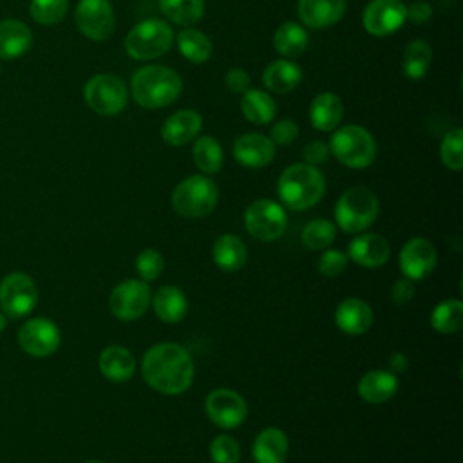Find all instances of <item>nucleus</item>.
Wrapping results in <instances>:
<instances>
[{
  "mask_svg": "<svg viewBox=\"0 0 463 463\" xmlns=\"http://www.w3.org/2000/svg\"><path fill=\"white\" fill-rule=\"evenodd\" d=\"M141 374L154 391L181 394L194 382V360L183 345L161 342L143 354Z\"/></svg>",
  "mask_w": 463,
  "mask_h": 463,
  "instance_id": "obj_1",
  "label": "nucleus"
},
{
  "mask_svg": "<svg viewBox=\"0 0 463 463\" xmlns=\"http://www.w3.org/2000/svg\"><path fill=\"white\" fill-rule=\"evenodd\" d=\"M224 154L221 143L212 136H201L194 145V163L203 174H217L222 166Z\"/></svg>",
  "mask_w": 463,
  "mask_h": 463,
  "instance_id": "obj_36",
  "label": "nucleus"
},
{
  "mask_svg": "<svg viewBox=\"0 0 463 463\" xmlns=\"http://www.w3.org/2000/svg\"><path fill=\"white\" fill-rule=\"evenodd\" d=\"M83 96L96 114L116 116L128 101V89L116 74H96L85 83Z\"/></svg>",
  "mask_w": 463,
  "mask_h": 463,
  "instance_id": "obj_8",
  "label": "nucleus"
},
{
  "mask_svg": "<svg viewBox=\"0 0 463 463\" xmlns=\"http://www.w3.org/2000/svg\"><path fill=\"white\" fill-rule=\"evenodd\" d=\"M335 235H336V230H335V224L331 221L313 219L304 226L300 239H302V244L307 250L320 251V250H326L333 244Z\"/></svg>",
  "mask_w": 463,
  "mask_h": 463,
  "instance_id": "obj_37",
  "label": "nucleus"
},
{
  "mask_svg": "<svg viewBox=\"0 0 463 463\" xmlns=\"http://www.w3.org/2000/svg\"><path fill=\"white\" fill-rule=\"evenodd\" d=\"M432 14V7L430 4L423 2V0H418V2H412L409 7H407V18L412 20L414 24H423L430 18Z\"/></svg>",
  "mask_w": 463,
  "mask_h": 463,
  "instance_id": "obj_47",
  "label": "nucleus"
},
{
  "mask_svg": "<svg viewBox=\"0 0 463 463\" xmlns=\"http://www.w3.org/2000/svg\"><path fill=\"white\" fill-rule=\"evenodd\" d=\"M326 181L322 172L307 163H295L282 170L277 181L280 203L295 212L313 208L324 195Z\"/></svg>",
  "mask_w": 463,
  "mask_h": 463,
  "instance_id": "obj_2",
  "label": "nucleus"
},
{
  "mask_svg": "<svg viewBox=\"0 0 463 463\" xmlns=\"http://www.w3.org/2000/svg\"><path fill=\"white\" fill-rule=\"evenodd\" d=\"M33 43L31 29L20 20L0 22V58L14 60L24 56Z\"/></svg>",
  "mask_w": 463,
  "mask_h": 463,
  "instance_id": "obj_27",
  "label": "nucleus"
},
{
  "mask_svg": "<svg viewBox=\"0 0 463 463\" xmlns=\"http://www.w3.org/2000/svg\"><path fill=\"white\" fill-rule=\"evenodd\" d=\"M210 458L213 463H239L241 445L228 434H217L210 443Z\"/></svg>",
  "mask_w": 463,
  "mask_h": 463,
  "instance_id": "obj_40",
  "label": "nucleus"
},
{
  "mask_svg": "<svg viewBox=\"0 0 463 463\" xmlns=\"http://www.w3.org/2000/svg\"><path fill=\"white\" fill-rule=\"evenodd\" d=\"M150 300L152 291L145 280L127 279L110 291L109 309L119 320H136L145 315Z\"/></svg>",
  "mask_w": 463,
  "mask_h": 463,
  "instance_id": "obj_11",
  "label": "nucleus"
},
{
  "mask_svg": "<svg viewBox=\"0 0 463 463\" xmlns=\"http://www.w3.org/2000/svg\"><path fill=\"white\" fill-rule=\"evenodd\" d=\"M67 7V0H31L29 11L34 22L42 25H54L63 20Z\"/></svg>",
  "mask_w": 463,
  "mask_h": 463,
  "instance_id": "obj_38",
  "label": "nucleus"
},
{
  "mask_svg": "<svg viewBox=\"0 0 463 463\" xmlns=\"http://www.w3.org/2000/svg\"><path fill=\"white\" fill-rule=\"evenodd\" d=\"M288 226V215L282 204L271 199H257L244 212L246 232L262 242H271L282 237Z\"/></svg>",
  "mask_w": 463,
  "mask_h": 463,
  "instance_id": "obj_9",
  "label": "nucleus"
},
{
  "mask_svg": "<svg viewBox=\"0 0 463 463\" xmlns=\"http://www.w3.org/2000/svg\"><path fill=\"white\" fill-rule=\"evenodd\" d=\"M212 259L222 271H239L248 260V250L241 237L233 233H222L212 246Z\"/></svg>",
  "mask_w": 463,
  "mask_h": 463,
  "instance_id": "obj_25",
  "label": "nucleus"
},
{
  "mask_svg": "<svg viewBox=\"0 0 463 463\" xmlns=\"http://www.w3.org/2000/svg\"><path fill=\"white\" fill-rule=\"evenodd\" d=\"M204 411L213 425L230 430L242 425L248 416V405L244 398L232 389L219 387L208 392L204 400Z\"/></svg>",
  "mask_w": 463,
  "mask_h": 463,
  "instance_id": "obj_12",
  "label": "nucleus"
},
{
  "mask_svg": "<svg viewBox=\"0 0 463 463\" xmlns=\"http://www.w3.org/2000/svg\"><path fill=\"white\" fill-rule=\"evenodd\" d=\"M241 110L248 121L255 125H266L275 118L277 105L268 92L259 89H248L246 92H242Z\"/></svg>",
  "mask_w": 463,
  "mask_h": 463,
  "instance_id": "obj_30",
  "label": "nucleus"
},
{
  "mask_svg": "<svg viewBox=\"0 0 463 463\" xmlns=\"http://www.w3.org/2000/svg\"><path fill=\"white\" fill-rule=\"evenodd\" d=\"M463 324V304L458 298L439 302L430 313V326L438 333L450 335L461 329Z\"/></svg>",
  "mask_w": 463,
  "mask_h": 463,
  "instance_id": "obj_35",
  "label": "nucleus"
},
{
  "mask_svg": "<svg viewBox=\"0 0 463 463\" xmlns=\"http://www.w3.org/2000/svg\"><path fill=\"white\" fill-rule=\"evenodd\" d=\"M298 136V127L293 119H280L277 121L269 130V139L273 145L288 146L291 145Z\"/></svg>",
  "mask_w": 463,
  "mask_h": 463,
  "instance_id": "obj_43",
  "label": "nucleus"
},
{
  "mask_svg": "<svg viewBox=\"0 0 463 463\" xmlns=\"http://www.w3.org/2000/svg\"><path fill=\"white\" fill-rule=\"evenodd\" d=\"M327 156H329V146H327L324 141H320V139H315V141L307 143V145L304 146V150H302L304 163L313 165V166L326 163V161H327Z\"/></svg>",
  "mask_w": 463,
  "mask_h": 463,
  "instance_id": "obj_44",
  "label": "nucleus"
},
{
  "mask_svg": "<svg viewBox=\"0 0 463 463\" xmlns=\"http://www.w3.org/2000/svg\"><path fill=\"white\" fill-rule=\"evenodd\" d=\"M262 81L269 90L286 94L302 81V69L289 60H275L264 69Z\"/></svg>",
  "mask_w": 463,
  "mask_h": 463,
  "instance_id": "obj_29",
  "label": "nucleus"
},
{
  "mask_svg": "<svg viewBox=\"0 0 463 463\" xmlns=\"http://www.w3.org/2000/svg\"><path fill=\"white\" fill-rule=\"evenodd\" d=\"M436 248L425 237H412L409 239L400 250V269L403 277L411 280H421L432 273L436 268Z\"/></svg>",
  "mask_w": 463,
  "mask_h": 463,
  "instance_id": "obj_16",
  "label": "nucleus"
},
{
  "mask_svg": "<svg viewBox=\"0 0 463 463\" xmlns=\"http://www.w3.org/2000/svg\"><path fill=\"white\" fill-rule=\"evenodd\" d=\"M174 43L172 27L159 20L150 18L136 24L125 36V51L130 58L145 61L163 56Z\"/></svg>",
  "mask_w": 463,
  "mask_h": 463,
  "instance_id": "obj_6",
  "label": "nucleus"
},
{
  "mask_svg": "<svg viewBox=\"0 0 463 463\" xmlns=\"http://www.w3.org/2000/svg\"><path fill=\"white\" fill-rule=\"evenodd\" d=\"M358 396L367 403H383L398 391V378L391 371L373 369L367 371L358 382Z\"/></svg>",
  "mask_w": 463,
  "mask_h": 463,
  "instance_id": "obj_23",
  "label": "nucleus"
},
{
  "mask_svg": "<svg viewBox=\"0 0 463 463\" xmlns=\"http://www.w3.org/2000/svg\"><path fill=\"white\" fill-rule=\"evenodd\" d=\"M389 369H391V373H403V371H407V367H409V358H407V354H403V353H392L391 356H389Z\"/></svg>",
  "mask_w": 463,
  "mask_h": 463,
  "instance_id": "obj_48",
  "label": "nucleus"
},
{
  "mask_svg": "<svg viewBox=\"0 0 463 463\" xmlns=\"http://www.w3.org/2000/svg\"><path fill=\"white\" fill-rule=\"evenodd\" d=\"M98 367H99V373L107 380H110L114 383H123L134 376L136 360L127 347L109 345L101 351V354L98 358Z\"/></svg>",
  "mask_w": 463,
  "mask_h": 463,
  "instance_id": "obj_22",
  "label": "nucleus"
},
{
  "mask_svg": "<svg viewBox=\"0 0 463 463\" xmlns=\"http://www.w3.org/2000/svg\"><path fill=\"white\" fill-rule=\"evenodd\" d=\"M378 197L365 186L345 190L335 206V221L342 232L360 233L378 217Z\"/></svg>",
  "mask_w": 463,
  "mask_h": 463,
  "instance_id": "obj_4",
  "label": "nucleus"
},
{
  "mask_svg": "<svg viewBox=\"0 0 463 463\" xmlns=\"http://www.w3.org/2000/svg\"><path fill=\"white\" fill-rule=\"evenodd\" d=\"M414 291H416L414 280L403 277V279H398V280L392 284V288H391V298H392L396 304L403 306V304H409V302L412 300Z\"/></svg>",
  "mask_w": 463,
  "mask_h": 463,
  "instance_id": "obj_46",
  "label": "nucleus"
},
{
  "mask_svg": "<svg viewBox=\"0 0 463 463\" xmlns=\"http://www.w3.org/2000/svg\"><path fill=\"white\" fill-rule=\"evenodd\" d=\"M170 201L172 208L183 217H206L217 206L219 188L206 175H190L174 188Z\"/></svg>",
  "mask_w": 463,
  "mask_h": 463,
  "instance_id": "obj_5",
  "label": "nucleus"
},
{
  "mask_svg": "<svg viewBox=\"0 0 463 463\" xmlns=\"http://www.w3.org/2000/svg\"><path fill=\"white\" fill-rule=\"evenodd\" d=\"M335 322L342 333L356 336L371 327L373 309L365 300L358 297H349L338 304L335 311Z\"/></svg>",
  "mask_w": 463,
  "mask_h": 463,
  "instance_id": "obj_19",
  "label": "nucleus"
},
{
  "mask_svg": "<svg viewBox=\"0 0 463 463\" xmlns=\"http://www.w3.org/2000/svg\"><path fill=\"white\" fill-rule=\"evenodd\" d=\"M60 340L58 326L43 317L31 318L18 329L20 347L34 358L51 356L60 347Z\"/></svg>",
  "mask_w": 463,
  "mask_h": 463,
  "instance_id": "obj_13",
  "label": "nucleus"
},
{
  "mask_svg": "<svg viewBox=\"0 0 463 463\" xmlns=\"http://www.w3.org/2000/svg\"><path fill=\"white\" fill-rule=\"evenodd\" d=\"M224 83L228 87L230 92L233 94H242L248 90L250 87V76L244 69H239V67H233L226 72V78H224Z\"/></svg>",
  "mask_w": 463,
  "mask_h": 463,
  "instance_id": "obj_45",
  "label": "nucleus"
},
{
  "mask_svg": "<svg viewBox=\"0 0 463 463\" xmlns=\"http://www.w3.org/2000/svg\"><path fill=\"white\" fill-rule=\"evenodd\" d=\"M76 25L83 36L101 42L114 33V11L109 0H80L76 5Z\"/></svg>",
  "mask_w": 463,
  "mask_h": 463,
  "instance_id": "obj_14",
  "label": "nucleus"
},
{
  "mask_svg": "<svg viewBox=\"0 0 463 463\" xmlns=\"http://www.w3.org/2000/svg\"><path fill=\"white\" fill-rule=\"evenodd\" d=\"M273 47L286 58H297L307 47V33L302 25L295 22H286L275 31Z\"/></svg>",
  "mask_w": 463,
  "mask_h": 463,
  "instance_id": "obj_31",
  "label": "nucleus"
},
{
  "mask_svg": "<svg viewBox=\"0 0 463 463\" xmlns=\"http://www.w3.org/2000/svg\"><path fill=\"white\" fill-rule=\"evenodd\" d=\"M38 302V288L25 273H9L0 284V307L11 318L27 317Z\"/></svg>",
  "mask_w": 463,
  "mask_h": 463,
  "instance_id": "obj_10",
  "label": "nucleus"
},
{
  "mask_svg": "<svg viewBox=\"0 0 463 463\" xmlns=\"http://www.w3.org/2000/svg\"><path fill=\"white\" fill-rule=\"evenodd\" d=\"M183 90V81L174 69L165 65H146L134 72L130 92L143 109H163L175 101Z\"/></svg>",
  "mask_w": 463,
  "mask_h": 463,
  "instance_id": "obj_3",
  "label": "nucleus"
},
{
  "mask_svg": "<svg viewBox=\"0 0 463 463\" xmlns=\"http://www.w3.org/2000/svg\"><path fill=\"white\" fill-rule=\"evenodd\" d=\"M177 49L192 63L208 61L213 51L210 38L204 33L192 27H186L177 34Z\"/></svg>",
  "mask_w": 463,
  "mask_h": 463,
  "instance_id": "obj_34",
  "label": "nucleus"
},
{
  "mask_svg": "<svg viewBox=\"0 0 463 463\" xmlns=\"http://www.w3.org/2000/svg\"><path fill=\"white\" fill-rule=\"evenodd\" d=\"M159 9L170 22L192 27L204 14V0H159Z\"/></svg>",
  "mask_w": 463,
  "mask_h": 463,
  "instance_id": "obj_32",
  "label": "nucleus"
},
{
  "mask_svg": "<svg viewBox=\"0 0 463 463\" xmlns=\"http://www.w3.org/2000/svg\"><path fill=\"white\" fill-rule=\"evenodd\" d=\"M152 309L156 317L166 324L181 322L188 311L186 295L177 286H163L152 295Z\"/></svg>",
  "mask_w": 463,
  "mask_h": 463,
  "instance_id": "obj_26",
  "label": "nucleus"
},
{
  "mask_svg": "<svg viewBox=\"0 0 463 463\" xmlns=\"http://www.w3.org/2000/svg\"><path fill=\"white\" fill-rule=\"evenodd\" d=\"M432 61V49L425 40H412L407 43L402 60V72L411 80L425 76Z\"/></svg>",
  "mask_w": 463,
  "mask_h": 463,
  "instance_id": "obj_33",
  "label": "nucleus"
},
{
  "mask_svg": "<svg viewBox=\"0 0 463 463\" xmlns=\"http://www.w3.org/2000/svg\"><path fill=\"white\" fill-rule=\"evenodd\" d=\"M329 152L349 168H367L376 157V143L364 127L345 125L333 132Z\"/></svg>",
  "mask_w": 463,
  "mask_h": 463,
  "instance_id": "obj_7",
  "label": "nucleus"
},
{
  "mask_svg": "<svg viewBox=\"0 0 463 463\" xmlns=\"http://www.w3.org/2000/svg\"><path fill=\"white\" fill-rule=\"evenodd\" d=\"M407 18V7L402 0H371L364 11V27L373 36H389L396 33Z\"/></svg>",
  "mask_w": 463,
  "mask_h": 463,
  "instance_id": "obj_15",
  "label": "nucleus"
},
{
  "mask_svg": "<svg viewBox=\"0 0 463 463\" xmlns=\"http://www.w3.org/2000/svg\"><path fill=\"white\" fill-rule=\"evenodd\" d=\"M347 257L362 268H380L391 257V246L380 233L356 235L347 248Z\"/></svg>",
  "mask_w": 463,
  "mask_h": 463,
  "instance_id": "obj_17",
  "label": "nucleus"
},
{
  "mask_svg": "<svg viewBox=\"0 0 463 463\" xmlns=\"http://www.w3.org/2000/svg\"><path fill=\"white\" fill-rule=\"evenodd\" d=\"M163 268H165V259L154 248H146V250L139 251V255L136 257V269H137L141 280H145V282L156 280L163 273Z\"/></svg>",
  "mask_w": 463,
  "mask_h": 463,
  "instance_id": "obj_41",
  "label": "nucleus"
},
{
  "mask_svg": "<svg viewBox=\"0 0 463 463\" xmlns=\"http://www.w3.org/2000/svg\"><path fill=\"white\" fill-rule=\"evenodd\" d=\"M441 161L449 170L459 172L463 168V132L461 128H452L443 136L441 141Z\"/></svg>",
  "mask_w": 463,
  "mask_h": 463,
  "instance_id": "obj_39",
  "label": "nucleus"
},
{
  "mask_svg": "<svg viewBox=\"0 0 463 463\" xmlns=\"http://www.w3.org/2000/svg\"><path fill=\"white\" fill-rule=\"evenodd\" d=\"M298 18L311 29L336 24L345 13V0H298Z\"/></svg>",
  "mask_w": 463,
  "mask_h": 463,
  "instance_id": "obj_21",
  "label": "nucleus"
},
{
  "mask_svg": "<svg viewBox=\"0 0 463 463\" xmlns=\"http://www.w3.org/2000/svg\"><path fill=\"white\" fill-rule=\"evenodd\" d=\"M345 264H347V253H344L342 250H336V248H326L317 262L318 271L326 277L340 275L344 271Z\"/></svg>",
  "mask_w": 463,
  "mask_h": 463,
  "instance_id": "obj_42",
  "label": "nucleus"
},
{
  "mask_svg": "<svg viewBox=\"0 0 463 463\" xmlns=\"http://www.w3.org/2000/svg\"><path fill=\"white\" fill-rule=\"evenodd\" d=\"M233 157L242 166L262 168L273 161L275 145L262 134H242L233 143Z\"/></svg>",
  "mask_w": 463,
  "mask_h": 463,
  "instance_id": "obj_18",
  "label": "nucleus"
},
{
  "mask_svg": "<svg viewBox=\"0 0 463 463\" xmlns=\"http://www.w3.org/2000/svg\"><path fill=\"white\" fill-rule=\"evenodd\" d=\"M344 103L335 92H320L309 107V119L317 130H335L342 119Z\"/></svg>",
  "mask_w": 463,
  "mask_h": 463,
  "instance_id": "obj_28",
  "label": "nucleus"
},
{
  "mask_svg": "<svg viewBox=\"0 0 463 463\" xmlns=\"http://www.w3.org/2000/svg\"><path fill=\"white\" fill-rule=\"evenodd\" d=\"M85 463H103V461H85Z\"/></svg>",
  "mask_w": 463,
  "mask_h": 463,
  "instance_id": "obj_50",
  "label": "nucleus"
},
{
  "mask_svg": "<svg viewBox=\"0 0 463 463\" xmlns=\"http://www.w3.org/2000/svg\"><path fill=\"white\" fill-rule=\"evenodd\" d=\"M203 127L201 116L192 109H181L174 112L161 127V137L166 145L183 146L192 141Z\"/></svg>",
  "mask_w": 463,
  "mask_h": 463,
  "instance_id": "obj_20",
  "label": "nucleus"
},
{
  "mask_svg": "<svg viewBox=\"0 0 463 463\" xmlns=\"http://www.w3.org/2000/svg\"><path fill=\"white\" fill-rule=\"evenodd\" d=\"M4 327H5V315L0 311V331H4Z\"/></svg>",
  "mask_w": 463,
  "mask_h": 463,
  "instance_id": "obj_49",
  "label": "nucleus"
},
{
  "mask_svg": "<svg viewBox=\"0 0 463 463\" xmlns=\"http://www.w3.org/2000/svg\"><path fill=\"white\" fill-rule=\"evenodd\" d=\"M289 441L284 430L277 427H268L260 430L251 447L255 463H284L288 458Z\"/></svg>",
  "mask_w": 463,
  "mask_h": 463,
  "instance_id": "obj_24",
  "label": "nucleus"
}]
</instances>
